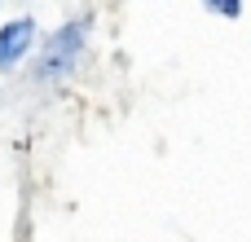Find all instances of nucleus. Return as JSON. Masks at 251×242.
I'll return each instance as SVG.
<instances>
[{
    "instance_id": "nucleus-1",
    "label": "nucleus",
    "mask_w": 251,
    "mask_h": 242,
    "mask_svg": "<svg viewBox=\"0 0 251 242\" xmlns=\"http://www.w3.org/2000/svg\"><path fill=\"white\" fill-rule=\"evenodd\" d=\"M88 26H93V18L84 13V18L62 22V26L44 40V48H40V57H35V79H40V84H57V79L75 75V66H79V57H84V44H88Z\"/></svg>"
},
{
    "instance_id": "nucleus-2",
    "label": "nucleus",
    "mask_w": 251,
    "mask_h": 242,
    "mask_svg": "<svg viewBox=\"0 0 251 242\" xmlns=\"http://www.w3.org/2000/svg\"><path fill=\"white\" fill-rule=\"evenodd\" d=\"M35 44V18H9L0 26V71L18 66Z\"/></svg>"
},
{
    "instance_id": "nucleus-3",
    "label": "nucleus",
    "mask_w": 251,
    "mask_h": 242,
    "mask_svg": "<svg viewBox=\"0 0 251 242\" xmlns=\"http://www.w3.org/2000/svg\"><path fill=\"white\" fill-rule=\"evenodd\" d=\"M212 13H221V18H238L243 13V0H203Z\"/></svg>"
}]
</instances>
